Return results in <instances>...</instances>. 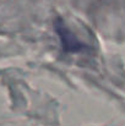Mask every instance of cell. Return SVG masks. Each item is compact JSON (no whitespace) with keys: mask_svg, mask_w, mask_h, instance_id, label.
<instances>
[{"mask_svg":"<svg viewBox=\"0 0 125 126\" xmlns=\"http://www.w3.org/2000/svg\"><path fill=\"white\" fill-rule=\"evenodd\" d=\"M55 30H56V33L58 36L60 37V41L63 44V48L65 51H69V53H79V51H82L87 48L86 44H83L66 26L65 23L58 18L55 21Z\"/></svg>","mask_w":125,"mask_h":126,"instance_id":"6da1fadb","label":"cell"}]
</instances>
